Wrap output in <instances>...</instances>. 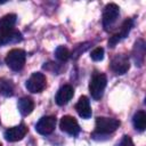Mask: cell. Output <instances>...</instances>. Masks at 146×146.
Wrapping results in <instances>:
<instances>
[{
  "mask_svg": "<svg viewBox=\"0 0 146 146\" xmlns=\"http://www.w3.org/2000/svg\"><path fill=\"white\" fill-rule=\"evenodd\" d=\"M21 40H22V34L15 29H0V44L17 42Z\"/></svg>",
  "mask_w": 146,
  "mask_h": 146,
  "instance_id": "cell-11",
  "label": "cell"
},
{
  "mask_svg": "<svg viewBox=\"0 0 146 146\" xmlns=\"http://www.w3.org/2000/svg\"><path fill=\"white\" fill-rule=\"evenodd\" d=\"M135 49H137V54H138L137 55V58H135V59H136L137 64L139 66H141V64L144 62V55H145V44H144V41L143 40H138L136 42V44H135Z\"/></svg>",
  "mask_w": 146,
  "mask_h": 146,
  "instance_id": "cell-18",
  "label": "cell"
},
{
  "mask_svg": "<svg viewBox=\"0 0 146 146\" xmlns=\"http://www.w3.org/2000/svg\"><path fill=\"white\" fill-rule=\"evenodd\" d=\"M5 2H6V1H0V5H1V3H5Z\"/></svg>",
  "mask_w": 146,
  "mask_h": 146,
  "instance_id": "cell-22",
  "label": "cell"
},
{
  "mask_svg": "<svg viewBox=\"0 0 146 146\" xmlns=\"http://www.w3.org/2000/svg\"><path fill=\"white\" fill-rule=\"evenodd\" d=\"M15 23H16V15L15 14L5 15L0 19V29H14Z\"/></svg>",
  "mask_w": 146,
  "mask_h": 146,
  "instance_id": "cell-17",
  "label": "cell"
},
{
  "mask_svg": "<svg viewBox=\"0 0 146 146\" xmlns=\"http://www.w3.org/2000/svg\"><path fill=\"white\" fill-rule=\"evenodd\" d=\"M119 146H133V143H132V140L129 136H124L122 138L121 143L119 144Z\"/></svg>",
  "mask_w": 146,
  "mask_h": 146,
  "instance_id": "cell-21",
  "label": "cell"
},
{
  "mask_svg": "<svg viewBox=\"0 0 146 146\" xmlns=\"http://www.w3.org/2000/svg\"><path fill=\"white\" fill-rule=\"evenodd\" d=\"M75 110L78 114L83 119H89L91 116V108L89 104V99L86 96H81L75 105Z\"/></svg>",
  "mask_w": 146,
  "mask_h": 146,
  "instance_id": "cell-13",
  "label": "cell"
},
{
  "mask_svg": "<svg viewBox=\"0 0 146 146\" xmlns=\"http://www.w3.org/2000/svg\"><path fill=\"white\" fill-rule=\"evenodd\" d=\"M46 84H47L46 76L40 72H35L27 79L25 87L29 91L36 94V92H41L46 88Z\"/></svg>",
  "mask_w": 146,
  "mask_h": 146,
  "instance_id": "cell-5",
  "label": "cell"
},
{
  "mask_svg": "<svg viewBox=\"0 0 146 146\" xmlns=\"http://www.w3.org/2000/svg\"><path fill=\"white\" fill-rule=\"evenodd\" d=\"M25 51L22 49H11L6 56V64L13 71H19L25 64Z\"/></svg>",
  "mask_w": 146,
  "mask_h": 146,
  "instance_id": "cell-2",
  "label": "cell"
},
{
  "mask_svg": "<svg viewBox=\"0 0 146 146\" xmlns=\"http://www.w3.org/2000/svg\"><path fill=\"white\" fill-rule=\"evenodd\" d=\"M106 82H107L106 75L103 73H97L91 78V81L89 83V91L94 99L99 100L103 97Z\"/></svg>",
  "mask_w": 146,
  "mask_h": 146,
  "instance_id": "cell-1",
  "label": "cell"
},
{
  "mask_svg": "<svg viewBox=\"0 0 146 146\" xmlns=\"http://www.w3.org/2000/svg\"><path fill=\"white\" fill-rule=\"evenodd\" d=\"M119 14L120 8L115 3H108L105 6L103 11V26L106 31H110V29L115 24Z\"/></svg>",
  "mask_w": 146,
  "mask_h": 146,
  "instance_id": "cell-4",
  "label": "cell"
},
{
  "mask_svg": "<svg viewBox=\"0 0 146 146\" xmlns=\"http://www.w3.org/2000/svg\"><path fill=\"white\" fill-rule=\"evenodd\" d=\"M130 67L129 59L125 55H116L111 62V70L115 74H124Z\"/></svg>",
  "mask_w": 146,
  "mask_h": 146,
  "instance_id": "cell-7",
  "label": "cell"
},
{
  "mask_svg": "<svg viewBox=\"0 0 146 146\" xmlns=\"http://www.w3.org/2000/svg\"><path fill=\"white\" fill-rule=\"evenodd\" d=\"M34 108V103L30 97H23L18 100V110L22 115H29Z\"/></svg>",
  "mask_w": 146,
  "mask_h": 146,
  "instance_id": "cell-14",
  "label": "cell"
},
{
  "mask_svg": "<svg viewBox=\"0 0 146 146\" xmlns=\"http://www.w3.org/2000/svg\"><path fill=\"white\" fill-rule=\"evenodd\" d=\"M120 127V121L113 117H97L96 119V132L107 135L114 132Z\"/></svg>",
  "mask_w": 146,
  "mask_h": 146,
  "instance_id": "cell-3",
  "label": "cell"
},
{
  "mask_svg": "<svg viewBox=\"0 0 146 146\" xmlns=\"http://www.w3.org/2000/svg\"><path fill=\"white\" fill-rule=\"evenodd\" d=\"M132 25H133V22H132L131 18L125 19V21L123 22V24H122L120 31H119L117 33L113 34V35L110 38V40H108V46H110V47H114L119 41H121L122 39H124L125 36H128V34H129V32H130Z\"/></svg>",
  "mask_w": 146,
  "mask_h": 146,
  "instance_id": "cell-9",
  "label": "cell"
},
{
  "mask_svg": "<svg viewBox=\"0 0 146 146\" xmlns=\"http://www.w3.org/2000/svg\"><path fill=\"white\" fill-rule=\"evenodd\" d=\"M133 125L137 130L139 131H144L146 128V114L144 111H138L135 115H133Z\"/></svg>",
  "mask_w": 146,
  "mask_h": 146,
  "instance_id": "cell-15",
  "label": "cell"
},
{
  "mask_svg": "<svg viewBox=\"0 0 146 146\" xmlns=\"http://www.w3.org/2000/svg\"><path fill=\"white\" fill-rule=\"evenodd\" d=\"M56 127V117L52 115L43 116L39 120V122L35 125V130L40 135H49L54 131Z\"/></svg>",
  "mask_w": 146,
  "mask_h": 146,
  "instance_id": "cell-6",
  "label": "cell"
},
{
  "mask_svg": "<svg viewBox=\"0 0 146 146\" xmlns=\"http://www.w3.org/2000/svg\"><path fill=\"white\" fill-rule=\"evenodd\" d=\"M0 94L6 97L14 95V84L10 80L0 79Z\"/></svg>",
  "mask_w": 146,
  "mask_h": 146,
  "instance_id": "cell-16",
  "label": "cell"
},
{
  "mask_svg": "<svg viewBox=\"0 0 146 146\" xmlns=\"http://www.w3.org/2000/svg\"><path fill=\"white\" fill-rule=\"evenodd\" d=\"M55 56L58 60L66 62L70 58V50L64 46H59V47H57V49L55 51Z\"/></svg>",
  "mask_w": 146,
  "mask_h": 146,
  "instance_id": "cell-19",
  "label": "cell"
},
{
  "mask_svg": "<svg viewBox=\"0 0 146 146\" xmlns=\"http://www.w3.org/2000/svg\"><path fill=\"white\" fill-rule=\"evenodd\" d=\"M73 95H74L73 88H72L70 84H65V86H63V87L58 90L55 100H56V103H57L59 106H63V105L67 104V103L71 100V98L73 97Z\"/></svg>",
  "mask_w": 146,
  "mask_h": 146,
  "instance_id": "cell-12",
  "label": "cell"
},
{
  "mask_svg": "<svg viewBox=\"0 0 146 146\" xmlns=\"http://www.w3.org/2000/svg\"><path fill=\"white\" fill-rule=\"evenodd\" d=\"M26 132H27V128L24 124H19L7 129L5 131V138L8 141H18L25 137Z\"/></svg>",
  "mask_w": 146,
  "mask_h": 146,
  "instance_id": "cell-10",
  "label": "cell"
},
{
  "mask_svg": "<svg viewBox=\"0 0 146 146\" xmlns=\"http://www.w3.org/2000/svg\"><path fill=\"white\" fill-rule=\"evenodd\" d=\"M90 57H91V59L95 60V62H99V60H102V59L104 58V49H103L102 47H97V48H95V49L91 51Z\"/></svg>",
  "mask_w": 146,
  "mask_h": 146,
  "instance_id": "cell-20",
  "label": "cell"
},
{
  "mask_svg": "<svg viewBox=\"0 0 146 146\" xmlns=\"http://www.w3.org/2000/svg\"><path fill=\"white\" fill-rule=\"evenodd\" d=\"M59 127L63 131H65V132H67L68 135H72V136H76L80 132V127H79L78 121L71 115L63 116L60 119Z\"/></svg>",
  "mask_w": 146,
  "mask_h": 146,
  "instance_id": "cell-8",
  "label": "cell"
},
{
  "mask_svg": "<svg viewBox=\"0 0 146 146\" xmlns=\"http://www.w3.org/2000/svg\"><path fill=\"white\" fill-rule=\"evenodd\" d=\"M0 146H1V144H0Z\"/></svg>",
  "mask_w": 146,
  "mask_h": 146,
  "instance_id": "cell-23",
  "label": "cell"
}]
</instances>
